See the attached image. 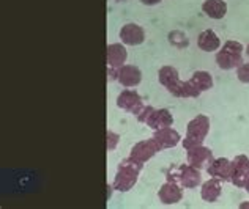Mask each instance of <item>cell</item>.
<instances>
[{
	"label": "cell",
	"mask_w": 249,
	"mask_h": 209,
	"mask_svg": "<svg viewBox=\"0 0 249 209\" xmlns=\"http://www.w3.org/2000/svg\"><path fill=\"white\" fill-rule=\"evenodd\" d=\"M141 170H142L141 162L134 161L133 158L124 159L119 167V172H117V176L114 179V187L120 192L129 191L136 184Z\"/></svg>",
	"instance_id": "1"
},
{
	"label": "cell",
	"mask_w": 249,
	"mask_h": 209,
	"mask_svg": "<svg viewBox=\"0 0 249 209\" xmlns=\"http://www.w3.org/2000/svg\"><path fill=\"white\" fill-rule=\"evenodd\" d=\"M208 130H210V120L205 115H199V116H196L194 120L189 121L186 139L183 140V146H185L186 151L194 146L202 145V142H204V139L207 137Z\"/></svg>",
	"instance_id": "2"
},
{
	"label": "cell",
	"mask_w": 249,
	"mask_h": 209,
	"mask_svg": "<svg viewBox=\"0 0 249 209\" xmlns=\"http://www.w3.org/2000/svg\"><path fill=\"white\" fill-rule=\"evenodd\" d=\"M241 54H243V46L237 41H227L222 46V50L216 55V63L221 69H233L243 63Z\"/></svg>",
	"instance_id": "3"
},
{
	"label": "cell",
	"mask_w": 249,
	"mask_h": 209,
	"mask_svg": "<svg viewBox=\"0 0 249 209\" xmlns=\"http://www.w3.org/2000/svg\"><path fill=\"white\" fill-rule=\"evenodd\" d=\"M167 181L180 182L183 187L193 189L200 184V172L191 164H185L177 168H170L167 173Z\"/></svg>",
	"instance_id": "4"
},
{
	"label": "cell",
	"mask_w": 249,
	"mask_h": 209,
	"mask_svg": "<svg viewBox=\"0 0 249 209\" xmlns=\"http://www.w3.org/2000/svg\"><path fill=\"white\" fill-rule=\"evenodd\" d=\"M117 106L133 115H139L142 109L145 107L142 102V97L134 90H123L117 97Z\"/></svg>",
	"instance_id": "5"
},
{
	"label": "cell",
	"mask_w": 249,
	"mask_h": 209,
	"mask_svg": "<svg viewBox=\"0 0 249 209\" xmlns=\"http://www.w3.org/2000/svg\"><path fill=\"white\" fill-rule=\"evenodd\" d=\"M231 179L233 184H237L238 187H246V182L249 179V159L248 158L238 156V158L232 162Z\"/></svg>",
	"instance_id": "6"
},
{
	"label": "cell",
	"mask_w": 249,
	"mask_h": 209,
	"mask_svg": "<svg viewBox=\"0 0 249 209\" xmlns=\"http://www.w3.org/2000/svg\"><path fill=\"white\" fill-rule=\"evenodd\" d=\"M158 151H160V148H158V145H156V142L153 139H150V140L137 143V145L131 149L129 158H133L134 161L143 164V162H147L148 159H152Z\"/></svg>",
	"instance_id": "7"
},
{
	"label": "cell",
	"mask_w": 249,
	"mask_h": 209,
	"mask_svg": "<svg viewBox=\"0 0 249 209\" xmlns=\"http://www.w3.org/2000/svg\"><path fill=\"white\" fill-rule=\"evenodd\" d=\"M141 79H142L141 69L137 66H133V64H123V66H120L119 71H117V80L126 88L139 85Z\"/></svg>",
	"instance_id": "8"
},
{
	"label": "cell",
	"mask_w": 249,
	"mask_h": 209,
	"mask_svg": "<svg viewBox=\"0 0 249 209\" xmlns=\"http://www.w3.org/2000/svg\"><path fill=\"white\" fill-rule=\"evenodd\" d=\"M153 140L156 142V145H158L160 151L162 149H167V148H174L175 145H178L180 142V134L177 132L175 129L172 128H162V129H158L153 135Z\"/></svg>",
	"instance_id": "9"
},
{
	"label": "cell",
	"mask_w": 249,
	"mask_h": 209,
	"mask_svg": "<svg viewBox=\"0 0 249 209\" xmlns=\"http://www.w3.org/2000/svg\"><path fill=\"white\" fill-rule=\"evenodd\" d=\"M120 38L128 46H139L145 40V32L137 24H126L120 30Z\"/></svg>",
	"instance_id": "10"
},
{
	"label": "cell",
	"mask_w": 249,
	"mask_h": 209,
	"mask_svg": "<svg viewBox=\"0 0 249 209\" xmlns=\"http://www.w3.org/2000/svg\"><path fill=\"white\" fill-rule=\"evenodd\" d=\"M213 161L212 151L205 146H194L191 149H188V164H191L196 168H202L205 167L207 164Z\"/></svg>",
	"instance_id": "11"
},
{
	"label": "cell",
	"mask_w": 249,
	"mask_h": 209,
	"mask_svg": "<svg viewBox=\"0 0 249 209\" xmlns=\"http://www.w3.org/2000/svg\"><path fill=\"white\" fill-rule=\"evenodd\" d=\"M158 79L169 90V93H172V95H175V91L178 90L180 83H181L180 77H178V71L172 66L161 68L160 73H158Z\"/></svg>",
	"instance_id": "12"
},
{
	"label": "cell",
	"mask_w": 249,
	"mask_h": 209,
	"mask_svg": "<svg viewBox=\"0 0 249 209\" xmlns=\"http://www.w3.org/2000/svg\"><path fill=\"white\" fill-rule=\"evenodd\" d=\"M158 197L164 205H174V203H178V201L181 200L183 192H181V189L178 187L177 182L167 181L166 184L160 189Z\"/></svg>",
	"instance_id": "13"
},
{
	"label": "cell",
	"mask_w": 249,
	"mask_h": 209,
	"mask_svg": "<svg viewBox=\"0 0 249 209\" xmlns=\"http://www.w3.org/2000/svg\"><path fill=\"white\" fill-rule=\"evenodd\" d=\"M210 176L213 178H218V179H229V176L232 173V162L227 161L224 158H219V159H213L210 162V165L207 167Z\"/></svg>",
	"instance_id": "14"
},
{
	"label": "cell",
	"mask_w": 249,
	"mask_h": 209,
	"mask_svg": "<svg viewBox=\"0 0 249 209\" xmlns=\"http://www.w3.org/2000/svg\"><path fill=\"white\" fill-rule=\"evenodd\" d=\"M147 125L155 130L162 129V128H169V126L174 125V116L167 109L153 110V113L150 115Z\"/></svg>",
	"instance_id": "15"
},
{
	"label": "cell",
	"mask_w": 249,
	"mask_h": 209,
	"mask_svg": "<svg viewBox=\"0 0 249 209\" xmlns=\"http://www.w3.org/2000/svg\"><path fill=\"white\" fill-rule=\"evenodd\" d=\"M126 49L122 44L114 43L107 46V66L110 68H120L126 62Z\"/></svg>",
	"instance_id": "16"
},
{
	"label": "cell",
	"mask_w": 249,
	"mask_h": 209,
	"mask_svg": "<svg viewBox=\"0 0 249 209\" xmlns=\"http://www.w3.org/2000/svg\"><path fill=\"white\" fill-rule=\"evenodd\" d=\"M204 13L212 19H222L227 13V3L224 0H205L202 5Z\"/></svg>",
	"instance_id": "17"
},
{
	"label": "cell",
	"mask_w": 249,
	"mask_h": 209,
	"mask_svg": "<svg viewBox=\"0 0 249 209\" xmlns=\"http://www.w3.org/2000/svg\"><path fill=\"white\" fill-rule=\"evenodd\" d=\"M197 44L202 50L205 52H213V50H218L219 46H221V41L218 35L214 33L213 30H204L202 33L199 35V40H197Z\"/></svg>",
	"instance_id": "18"
},
{
	"label": "cell",
	"mask_w": 249,
	"mask_h": 209,
	"mask_svg": "<svg viewBox=\"0 0 249 209\" xmlns=\"http://www.w3.org/2000/svg\"><path fill=\"white\" fill-rule=\"evenodd\" d=\"M219 195H221V182L218 178L208 179L207 182H204V186H202V198L205 201L214 203L219 198Z\"/></svg>",
	"instance_id": "19"
},
{
	"label": "cell",
	"mask_w": 249,
	"mask_h": 209,
	"mask_svg": "<svg viewBox=\"0 0 249 209\" xmlns=\"http://www.w3.org/2000/svg\"><path fill=\"white\" fill-rule=\"evenodd\" d=\"M193 82V85L197 90L200 91H205V90H210L213 87V79H212V74H208L207 71H197V73H194L193 77L189 79Z\"/></svg>",
	"instance_id": "20"
},
{
	"label": "cell",
	"mask_w": 249,
	"mask_h": 209,
	"mask_svg": "<svg viewBox=\"0 0 249 209\" xmlns=\"http://www.w3.org/2000/svg\"><path fill=\"white\" fill-rule=\"evenodd\" d=\"M169 43L172 46H175V48L183 49V48H188L189 40H188V36L183 33V32L174 30V32H170V33H169Z\"/></svg>",
	"instance_id": "21"
},
{
	"label": "cell",
	"mask_w": 249,
	"mask_h": 209,
	"mask_svg": "<svg viewBox=\"0 0 249 209\" xmlns=\"http://www.w3.org/2000/svg\"><path fill=\"white\" fill-rule=\"evenodd\" d=\"M238 79L243 83H249V63H241L237 71Z\"/></svg>",
	"instance_id": "22"
},
{
	"label": "cell",
	"mask_w": 249,
	"mask_h": 209,
	"mask_svg": "<svg viewBox=\"0 0 249 209\" xmlns=\"http://www.w3.org/2000/svg\"><path fill=\"white\" fill-rule=\"evenodd\" d=\"M119 140H120L119 134L112 132V130H107V149L109 151H114L117 145H119Z\"/></svg>",
	"instance_id": "23"
},
{
	"label": "cell",
	"mask_w": 249,
	"mask_h": 209,
	"mask_svg": "<svg viewBox=\"0 0 249 209\" xmlns=\"http://www.w3.org/2000/svg\"><path fill=\"white\" fill-rule=\"evenodd\" d=\"M153 110H155V109H153V107H150V106H148V107H143V109H142V112H141L139 115H137V120H139L141 123H147L148 118H150V115L153 113Z\"/></svg>",
	"instance_id": "24"
},
{
	"label": "cell",
	"mask_w": 249,
	"mask_h": 209,
	"mask_svg": "<svg viewBox=\"0 0 249 209\" xmlns=\"http://www.w3.org/2000/svg\"><path fill=\"white\" fill-rule=\"evenodd\" d=\"M141 2L143 5H156V3H160L161 0H141Z\"/></svg>",
	"instance_id": "25"
},
{
	"label": "cell",
	"mask_w": 249,
	"mask_h": 209,
	"mask_svg": "<svg viewBox=\"0 0 249 209\" xmlns=\"http://www.w3.org/2000/svg\"><path fill=\"white\" fill-rule=\"evenodd\" d=\"M246 191L249 192V179H248V182H246Z\"/></svg>",
	"instance_id": "26"
},
{
	"label": "cell",
	"mask_w": 249,
	"mask_h": 209,
	"mask_svg": "<svg viewBox=\"0 0 249 209\" xmlns=\"http://www.w3.org/2000/svg\"><path fill=\"white\" fill-rule=\"evenodd\" d=\"M246 54H248V57H249V44H248V48H246Z\"/></svg>",
	"instance_id": "27"
}]
</instances>
